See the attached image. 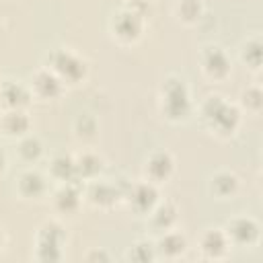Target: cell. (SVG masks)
Returning <instances> with one entry per match:
<instances>
[{"label":"cell","mask_w":263,"mask_h":263,"mask_svg":"<svg viewBox=\"0 0 263 263\" xmlns=\"http://www.w3.org/2000/svg\"><path fill=\"white\" fill-rule=\"evenodd\" d=\"M197 115L201 119V125L218 140L232 138L240 129V123H242L240 107L226 101L222 95H208L199 103Z\"/></svg>","instance_id":"1"},{"label":"cell","mask_w":263,"mask_h":263,"mask_svg":"<svg viewBox=\"0 0 263 263\" xmlns=\"http://www.w3.org/2000/svg\"><path fill=\"white\" fill-rule=\"evenodd\" d=\"M158 109L162 117L171 123L187 121L193 113V101L187 80L181 74H168L162 80L160 95H158Z\"/></svg>","instance_id":"2"},{"label":"cell","mask_w":263,"mask_h":263,"mask_svg":"<svg viewBox=\"0 0 263 263\" xmlns=\"http://www.w3.org/2000/svg\"><path fill=\"white\" fill-rule=\"evenodd\" d=\"M144 6H148V2L132 0V2H125L117 12H113L109 31L117 43L134 45L144 37V31L150 18V12H146Z\"/></svg>","instance_id":"3"},{"label":"cell","mask_w":263,"mask_h":263,"mask_svg":"<svg viewBox=\"0 0 263 263\" xmlns=\"http://www.w3.org/2000/svg\"><path fill=\"white\" fill-rule=\"evenodd\" d=\"M66 245H68L66 226L60 220H45L35 232V253H33V257L41 263L62 261Z\"/></svg>","instance_id":"4"},{"label":"cell","mask_w":263,"mask_h":263,"mask_svg":"<svg viewBox=\"0 0 263 263\" xmlns=\"http://www.w3.org/2000/svg\"><path fill=\"white\" fill-rule=\"evenodd\" d=\"M47 68L68 86H76L88 76V62L70 47H58L47 55Z\"/></svg>","instance_id":"5"},{"label":"cell","mask_w":263,"mask_h":263,"mask_svg":"<svg viewBox=\"0 0 263 263\" xmlns=\"http://www.w3.org/2000/svg\"><path fill=\"white\" fill-rule=\"evenodd\" d=\"M201 74L210 82H224L232 72V62L228 51L218 43H208L199 51Z\"/></svg>","instance_id":"6"},{"label":"cell","mask_w":263,"mask_h":263,"mask_svg":"<svg viewBox=\"0 0 263 263\" xmlns=\"http://www.w3.org/2000/svg\"><path fill=\"white\" fill-rule=\"evenodd\" d=\"M222 228L230 245L236 249H251L259 242V236H261V224L253 216H247V214H238L230 218Z\"/></svg>","instance_id":"7"},{"label":"cell","mask_w":263,"mask_h":263,"mask_svg":"<svg viewBox=\"0 0 263 263\" xmlns=\"http://www.w3.org/2000/svg\"><path fill=\"white\" fill-rule=\"evenodd\" d=\"M175 171H177V162H175L173 152L160 148L146 156L144 166H142V179L160 187V185H166L175 177Z\"/></svg>","instance_id":"8"},{"label":"cell","mask_w":263,"mask_h":263,"mask_svg":"<svg viewBox=\"0 0 263 263\" xmlns=\"http://www.w3.org/2000/svg\"><path fill=\"white\" fill-rule=\"evenodd\" d=\"M123 193L125 189H121L115 181H109V179H92L86 183V189H84V199L92 205V208H99V210H111L115 208L119 201H123Z\"/></svg>","instance_id":"9"},{"label":"cell","mask_w":263,"mask_h":263,"mask_svg":"<svg viewBox=\"0 0 263 263\" xmlns=\"http://www.w3.org/2000/svg\"><path fill=\"white\" fill-rule=\"evenodd\" d=\"M123 201L136 216H148L160 201V191L154 183L142 179L138 183H129V187L123 193Z\"/></svg>","instance_id":"10"},{"label":"cell","mask_w":263,"mask_h":263,"mask_svg":"<svg viewBox=\"0 0 263 263\" xmlns=\"http://www.w3.org/2000/svg\"><path fill=\"white\" fill-rule=\"evenodd\" d=\"M84 201V191L80 187V181H68V183H58L55 191L51 193V208L60 216H76L82 208Z\"/></svg>","instance_id":"11"},{"label":"cell","mask_w":263,"mask_h":263,"mask_svg":"<svg viewBox=\"0 0 263 263\" xmlns=\"http://www.w3.org/2000/svg\"><path fill=\"white\" fill-rule=\"evenodd\" d=\"M14 189H16V195L23 201H41L49 193V181L41 171L25 168V171L18 173Z\"/></svg>","instance_id":"12"},{"label":"cell","mask_w":263,"mask_h":263,"mask_svg":"<svg viewBox=\"0 0 263 263\" xmlns=\"http://www.w3.org/2000/svg\"><path fill=\"white\" fill-rule=\"evenodd\" d=\"M29 90H31L33 99H37V101H58L64 95L66 84L47 66H41L33 74V78L29 82Z\"/></svg>","instance_id":"13"},{"label":"cell","mask_w":263,"mask_h":263,"mask_svg":"<svg viewBox=\"0 0 263 263\" xmlns=\"http://www.w3.org/2000/svg\"><path fill=\"white\" fill-rule=\"evenodd\" d=\"M197 249H199V255L201 259H208V261H220V259H226L230 255V240L224 232V228H205L201 234H199V240H197Z\"/></svg>","instance_id":"14"},{"label":"cell","mask_w":263,"mask_h":263,"mask_svg":"<svg viewBox=\"0 0 263 263\" xmlns=\"http://www.w3.org/2000/svg\"><path fill=\"white\" fill-rule=\"evenodd\" d=\"M154 249H156V259H166V261H177L181 257H185L187 249H189V238L185 232L171 228L158 234V238L154 240Z\"/></svg>","instance_id":"15"},{"label":"cell","mask_w":263,"mask_h":263,"mask_svg":"<svg viewBox=\"0 0 263 263\" xmlns=\"http://www.w3.org/2000/svg\"><path fill=\"white\" fill-rule=\"evenodd\" d=\"M31 125L33 123L27 109H2L0 113V134L10 140H18L31 134Z\"/></svg>","instance_id":"16"},{"label":"cell","mask_w":263,"mask_h":263,"mask_svg":"<svg viewBox=\"0 0 263 263\" xmlns=\"http://www.w3.org/2000/svg\"><path fill=\"white\" fill-rule=\"evenodd\" d=\"M33 101L29 84L21 80H0V107L2 109H27Z\"/></svg>","instance_id":"17"},{"label":"cell","mask_w":263,"mask_h":263,"mask_svg":"<svg viewBox=\"0 0 263 263\" xmlns=\"http://www.w3.org/2000/svg\"><path fill=\"white\" fill-rule=\"evenodd\" d=\"M238 187H240L238 177L228 168H220V171L212 173L208 179V193L220 201L234 199V195L238 193Z\"/></svg>","instance_id":"18"},{"label":"cell","mask_w":263,"mask_h":263,"mask_svg":"<svg viewBox=\"0 0 263 263\" xmlns=\"http://www.w3.org/2000/svg\"><path fill=\"white\" fill-rule=\"evenodd\" d=\"M74 166H76V181L88 183L92 179L103 177L105 158L95 150H82L80 154H74Z\"/></svg>","instance_id":"19"},{"label":"cell","mask_w":263,"mask_h":263,"mask_svg":"<svg viewBox=\"0 0 263 263\" xmlns=\"http://www.w3.org/2000/svg\"><path fill=\"white\" fill-rule=\"evenodd\" d=\"M148 222H150V226L158 234L164 232V230L175 228L177 222H179V208H177V203L171 201V199H164V201L160 199L154 205V210L148 214Z\"/></svg>","instance_id":"20"},{"label":"cell","mask_w":263,"mask_h":263,"mask_svg":"<svg viewBox=\"0 0 263 263\" xmlns=\"http://www.w3.org/2000/svg\"><path fill=\"white\" fill-rule=\"evenodd\" d=\"M49 177L55 183H68L76 181V166H74V154H58L49 162Z\"/></svg>","instance_id":"21"},{"label":"cell","mask_w":263,"mask_h":263,"mask_svg":"<svg viewBox=\"0 0 263 263\" xmlns=\"http://www.w3.org/2000/svg\"><path fill=\"white\" fill-rule=\"evenodd\" d=\"M203 2L201 0H179L175 4V16L181 25L185 27H193L203 18Z\"/></svg>","instance_id":"22"},{"label":"cell","mask_w":263,"mask_h":263,"mask_svg":"<svg viewBox=\"0 0 263 263\" xmlns=\"http://www.w3.org/2000/svg\"><path fill=\"white\" fill-rule=\"evenodd\" d=\"M240 62L253 70V72H259L261 70V62H263V43H261V37L259 35H253L249 37L242 45H240Z\"/></svg>","instance_id":"23"},{"label":"cell","mask_w":263,"mask_h":263,"mask_svg":"<svg viewBox=\"0 0 263 263\" xmlns=\"http://www.w3.org/2000/svg\"><path fill=\"white\" fill-rule=\"evenodd\" d=\"M16 154L25 164H35L41 160L43 156V142L35 136V134H27L23 138H18L16 144Z\"/></svg>","instance_id":"24"},{"label":"cell","mask_w":263,"mask_h":263,"mask_svg":"<svg viewBox=\"0 0 263 263\" xmlns=\"http://www.w3.org/2000/svg\"><path fill=\"white\" fill-rule=\"evenodd\" d=\"M238 107L240 111H247L251 115H259L261 109H263V90L259 84H249L240 90V97H238Z\"/></svg>","instance_id":"25"},{"label":"cell","mask_w":263,"mask_h":263,"mask_svg":"<svg viewBox=\"0 0 263 263\" xmlns=\"http://www.w3.org/2000/svg\"><path fill=\"white\" fill-rule=\"evenodd\" d=\"M125 259H127V261H134V263H148V261H154V259H156L154 240H148V238L136 240V242L127 249Z\"/></svg>","instance_id":"26"},{"label":"cell","mask_w":263,"mask_h":263,"mask_svg":"<svg viewBox=\"0 0 263 263\" xmlns=\"http://www.w3.org/2000/svg\"><path fill=\"white\" fill-rule=\"evenodd\" d=\"M97 129H99V123L95 119L92 113H80L76 119H74V136L80 140V142H88L97 136Z\"/></svg>","instance_id":"27"},{"label":"cell","mask_w":263,"mask_h":263,"mask_svg":"<svg viewBox=\"0 0 263 263\" xmlns=\"http://www.w3.org/2000/svg\"><path fill=\"white\" fill-rule=\"evenodd\" d=\"M86 259H88V261H97V259H105V261H107V259H109V255H107V253H103V251H99V249H95V251H90V253L86 255Z\"/></svg>","instance_id":"28"},{"label":"cell","mask_w":263,"mask_h":263,"mask_svg":"<svg viewBox=\"0 0 263 263\" xmlns=\"http://www.w3.org/2000/svg\"><path fill=\"white\" fill-rule=\"evenodd\" d=\"M6 166H8V158H6V152H4L2 148H0V177L4 175Z\"/></svg>","instance_id":"29"},{"label":"cell","mask_w":263,"mask_h":263,"mask_svg":"<svg viewBox=\"0 0 263 263\" xmlns=\"http://www.w3.org/2000/svg\"><path fill=\"white\" fill-rule=\"evenodd\" d=\"M4 247H6V232H4V228L0 226V253L4 251Z\"/></svg>","instance_id":"30"}]
</instances>
